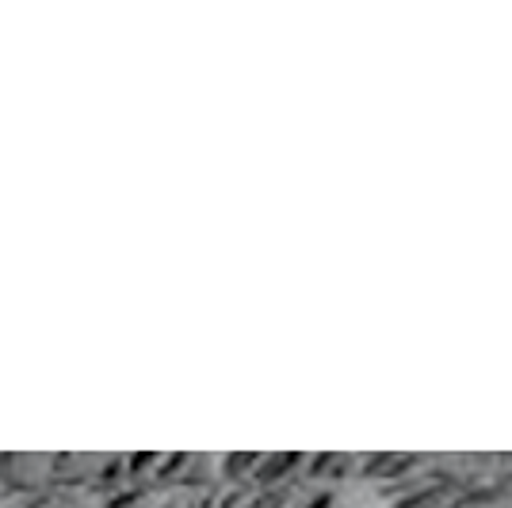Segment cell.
<instances>
[{
	"instance_id": "6da1fadb",
	"label": "cell",
	"mask_w": 512,
	"mask_h": 508,
	"mask_svg": "<svg viewBox=\"0 0 512 508\" xmlns=\"http://www.w3.org/2000/svg\"><path fill=\"white\" fill-rule=\"evenodd\" d=\"M310 508H325V501H314V505H310Z\"/></svg>"
}]
</instances>
